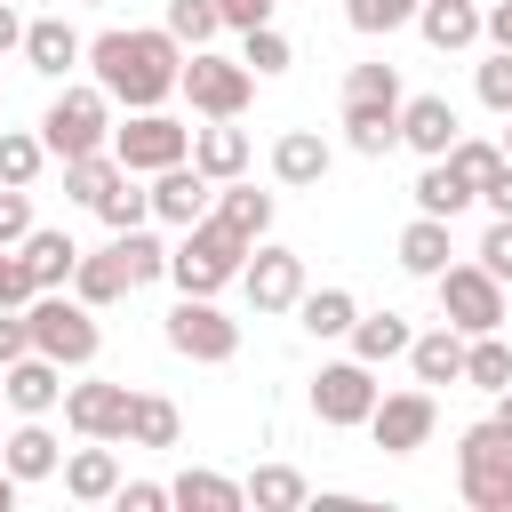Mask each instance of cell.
Returning <instances> with one entry per match:
<instances>
[{
  "mask_svg": "<svg viewBox=\"0 0 512 512\" xmlns=\"http://www.w3.org/2000/svg\"><path fill=\"white\" fill-rule=\"evenodd\" d=\"M216 8H224V24H232V32H256V24H272V8H280V0H216Z\"/></svg>",
  "mask_w": 512,
  "mask_h": 512,
  "instance_id": "51",
  "label": "cell"
},
{
  "mask_svg": "<svg viewBox=\"0 0 512 512\" xmlns=\"http://www.w3.org/2000/svg\"><path fill=\"white\" fill-rule=\"evenodd\" d=\"M416 32H424L440 56H456V48H472V40L488 32V16H480L472 0H424V8H416Z\"/></svg>",
  "mask_w": 512,
  "mask_h": 512,
  "instance_id": "20",
  "label": "cell"
},
{
  "mask_svg": "<svg viewBox=\"0 0 512 512\" xmlns=\"http://www.w3.org/2000/svg\"><path fill=\"white\" fill-rule=\"evenodd\" d=\"M408 344H416V328H408V312H360L352 320V360H368V368H384V360H408Z\"/></svg>",
  "mask_w": 512,
  "mask_h": 512,
  "instance_id": "23",
  "label": "cell"
},
{
  "mask_svg": "<svg viewBox=\"0 0 512 512\" xmlns=\"http://www.w3.org/2000/svg\"><path fill=\"white\" fill-rule=\"evenodd\" d=\"M168 504H184V512H240V504H248V480H224V472H208V464H184V472L168 480Z\"/></svg>",
  "mask_w": 512,
  "mask_h": 512,
  "instance_id": "25",
  "label": "cell"
},
{
  "mask_svg": "<svg viewBox=\"0 0 512 512\" xmlns=\"http://www.w3.org/2000/svg\"><path fill=\"white\" fill-rule=\"evenodd\" d=\"M40 136H48V152L56 160H80V152H104L112 144V96L88 80V88H56V104L40 112Z\"/></svg>",
  "mask_w": 512,
  "mask_h": 512,
  "instance_id": "5",
  "label": "cell"
},
{
  "mask_svg": "<svg viewBox=\"0 0 512 512\" xmlns=\"http://www.w3.org/2000/svg\"><path fill=\"white\" fill-rule=\"evenodd\" d=\"M456 488L472 512H512V432L496 416L456 432Z\"/></svg>",
  "mask_w": 512,
  "mask_h": 512,
  "instance_id": "3",
  "label": "cell"
},
{
  "mask_svg": "<svg viewBox=\"0 0 512 512\" xmlns=\"http://www.w3.org/2000/svg\"><path fill=\"white\" fill-rule=\"evenodd\" d=\"M208 216H224V224L256 248V240L272 232V192H256L248 176H232V184H216V208H208Z\"/></svg>",
  "mask_w": 512,
  "mask_h": 512,
  "instance_id": "27",
  "label": "cell"
},
{
  "mask_svg": "<svg viewBox=\"0 0 512 512\" xmlns=\"http://www.w3.org/2000/svg\"><path fill=\"white\" fill-rule=\"evenodd\" d=\"M488 40H496V48H512V0H496V8H488Z\"/></svg>",
  "mask_w": 512,
  "mask_h": 512,
  "instance_id": "54",
  "label": "cell"
},
{
  "mask_svg": "<svg viewBox=\"0 0 512 512\" xmlns=\"http://www.w3.org/2000/svg\"><path fill=\"white\" fill-rule=\"evenodd\" d=\"M184 440V416H176V400H160V392H136V408H128V448H176Z\"/></svg>",
  "mask_w": 512,
  "mask_h": 512,
  "instance_id": "33",
  "label": "cell"
},
{
  "mask_svg": "<svg viewBox=\"0 0 512 512\" xmlns=\"http://www.w3.org/2000/svg\"><path fill=\"white\" fill-rule=\"evenodd\" d=\"M112 152H120V168H128V176H160V168L192 160V128H184V120H168V112L152 104V112H128V120L112 128Z\"/></svg>",
  "mask_w": 512,
  "mask_h": 512,
  "instance_id": "7",
  "label": "cell"
},
{
  "mask_svg": "<svg viewBox=\"0 0 512 512\" xmlns=\"http://www.w3.org/2000/svg\"><path fill=\"white\" fill-rule=\"evenodd\" d=\"M32 232V200H24V184H0V248H16Z\"/></svg>",
  "mask_w": 512,
  "mask_h": 512,
  "instance_id": "47",
  "label": "cell"
},
{
  "mask_svg": "<svg viewBox=\"0 0 512 512\" xmlns=\"http://www.w3.org/2000/svg\"><path fill=\"white\" fill-rule=\"evenodd\" d=\"M24 320H32V352H48L56 368H88L96 344H104L96 304H80V296H64V288H40V296L24 304Z\"/></svg>",
  "mask_w": 512,
  "mask_h": 512,
  "instance_id": "4",
  "label": "cell"
},
{
  "mask_svg": "<svg viewBox=\"0 0 512 512\" xmlns=\"http://www.w3.org/2000/svg\"><path fill=\"white\" fill-rule=\"evenodd\" d=\"M464 384H472V392H504V384H512V344H504V328L464 336Z\"/></svg>",
  "mask_w": 512,
  "mask_h": 512,
  "instance_id": "34",
  "label": "cell"
},
{
  "mask_svg": "<svg viewBox=\"0 0 512 512\" xmlns=\"http://www.w3.org/2000/svg\"><path fill=\"white\" fill-rule=\"evenodd\" d=\"M88 72H96V88H104L112 104L152 112V104H168L176 80H184V40H176L168 24H152V32H96V40H88Z\"/></svg>",
  "mask_w": 512,
  "mask_h": 512,
  "instance_id": "1",
  "label": "cell"
},
{
  "mask_svg": "<svg viewBox=\"0 0 512 512\" xmlns=\"http://www.w3.org/2000/svg\"><path fill=\"white\" fill-rule=\"evenodd\" d=\"M472 200H480V192H472L448 160H424V176H416V216H448V224H456V208H472Z\"/></svg>",
  "mask_w": 512,
  "mask_h": 512,
  "instance_id": "32",
  "label": "cell"
},
{
  "mask_svg": "<svg viewBox=\"0 0 512 512\" xmlns=\"http://www.w3.org/2000/svg\"><path fill=\"white\" fill-rule=\"evenodd\" d=\"M272 176H280L288 192H312V184L328 176V136H320V128H288V136L272 144Z\"/></svg>",
  "mask_w": 512,
  "mask_h": 512,
  "instance_id": "22",
  "label": "cell"
},
{
  "mask_svg": "<svg viewBox=\"0 0 512 512\" xmlns=\"http://www.w3.org/2000/svg\"><path fill=\"white\" fill-rule=\"evenodd\" d=\"M344 96H376V104H400V72H392V64H352V72H344Z\"/></svg>",
  "mask_w": 512,
  "mask_h": 512,
  "instance_id": "46",
  "label": "cell"
},
{
  "mask_svg": "<svg viewBox=\"0 0 512 512\" xmlns=\"http://www.w3.org/2000/svg\"><path fill=\"white\" fill-rule=\"evenodd\" d=\"M384 392H376V368L368 360H328L320 376H312V416L320 424H368V408H376Z\"/></svg>",
  "mask_w": 512,
  "mask_h": 512,
  "instance_id": "10",
  "label": "cell"
},
{
  "mask_svg": "<svg viewBox=\"0 0 512 512\" xmlns=\"http://www.w3.org/2000/svg\"><path fill=\"white\" fill-rule=\"evenodd\" d=\"M0 464H8L16 480H56V472H64V448H56V432H48L40 416H24V424L8 432V448H0Z\"/></svg>",
  "mask_w": 512,
  "mask_h": 512,
  "instance_id": "24",
  "label": "cell"
},
{
  "mask_svg": "<svg viewBox=\"0 0 512 512\" xmlns=\"http://www.w3.org/2000/svg\"><path fill=\"white\" fill-rule=\"evenodd\" d=\"M304 496H312V488H304L296 464H256V472H248V504H256V512H296Z\"/></svg>",
  "mask_w": 512,
  "mask_h": 512,
  "instance_id": "36",
  "label": "cell"
},
{
  "mask_svg": "<svg viewBox=\"0 0 512 512\" xmlns=\"http://www.w3.org/2000/svg\"><path fill=\"white\" fill-rule=\"evenodd\" d=\"M472 88H480V104H488V112H512V48H496V56L472 72Z\"/></svg>",
  "mask_w": 512,
  "mask_h": 512,
  "instance_id": "45",
  "label": "cell"
},
{
  "mask_svg": "<svg viewBox=\"0 0 512 512\" xmlns=\"http://www.w3.org/2000/svg\"><path fill=\"white\" fill-rule=\"evenodd\" d=\"M296 320H304V336H352V320H360V304H352V288H304L296 296Z\"/></svg>",
  "mask_w": 512,
  "mask_h": 512,
  "instance_id": "31",
  "label": "cell"
},
{
  "mask_svg": "<svg viewBox=\"0 0 512 512\" xmlns=\"http://www.w3.org/2000/svg\"><path fill=\"white\" fill-rule=\"evenodd\" d=\"M0 392H8L16 416H48V408H64V368L48 352H24V360L0 368Z\"/></svg>",
  "mask_w": 512,
  "mask_h": 512,
  "instance_id": "15",
  "label": "cell"
},
{
  "mask_svg": "<svg viewBox=\"0 0 512 512\" xmlns=\"http://www.w3.org/2000/svg\"><path fill=\"white\" fill-rule=\"evenodd\" d=\"M24 352H32V320L0 304V368H8V360H24Z\"/></svg>",
  "mask_w": 512,
  "mask_h": 512,
  "instance_id": "50",
  "label": "cell"
},
{
  "mask_svg": "<svg viewBox=\"0 0 512 512\" xmlns=\"http://www.w3.org/2000/svg\"><path fill=\"white\" fill-rule=\"evenodd\" d=\"M112 504H120V512H160V504H168V480H120Z\"/></svg>",
  "mask_w": 512,
  "mask_h": 512,
  "instance_id": "49",
  "label": "cell"
},
{
  "mask_svg": "<svg viewBox=\"0 0 512 512\" xmlns=\"http://www.w3.org/2000/svg\"><path fill=\"white\" fill-rule=\"evenodd\" d=\"M96 216H104V232H136V224H152V184L136 192V176H120V184L96 200Z\"/></svg>",
  "mask_w": 512,
  "mask_h": 512,
  "instance_id": "40",
  "label": "cell"
},
{
  "mask_svg": "<svg viewBox=\"0 0 512 512\" xmlns=\"http://www.w3.org/2000/svg\"><path fill=\"white\" fill-rule=\"evenodd\" d=\"M432 424H440L432 384H416V392H384V400L368 408V440H376L384 456H416V448L432 440Z\"/></svg>",
  "mask_w": 512,
  "mask_h": 512,
  "instance_id": "11",
  "label": "cell"
},
{
  "mask_svg": "<svg viewBox=\"0 0 512 512\" xmlns=\"http://www.w3.org/2000/svg\"><path fill=\"white\" fill-rule=\"evenodd\" d=\"M176 96H192L200 120H240L248 96H256V72H248L240 56H216V48H184V80H176Z\"/></svg>",
  "mask_w": 512,
  "mask_h": 512,
  "instance_id": "6",
  "label": "cell"
},
{
  "mask_svg": "<svg viewBox=\"0 0 512 512\" xmlns=\"http://www.w3.org/2000/svg\"><path fill=\"white\" fill-rule=\"evenodd\" d=\"M168 352H184V360H232L240 352V320H224L216 312V296H184L176 312H168Z\"/></svg>",
  "mask_w": 512,
  "mask_h": 512,
  "instance_id": "9",
  "label": "cell"
},
{
  "mask_svg": "<svg viewBox=\"0 0 512 512\" xmlns=\"http://www.w3.org/2000/svg\"><path fill=\"white\" fill-rule=\"evenodd\" d=\"M240 64H248L256 80H272V72H288V64H296V48H288V32H280V24H256V32H240Z\"/></svg>",
  "mask_w": 512,
  "mask_h": 512,
  "instance_id": "39",
  "label": "cell"
},
{
  "mask_svg": "<svg viewBox=\"0 0 512 512\" xmlns=\"http://www.w3.org/2000/svg\"><path fill=\"white\" fill-rule=\"evenodd\" d=\"M128 288H136V280H128L120 248H96V256H80V272H72V296H80V304H96V312H104V304H120Z\"/></svg>",
  "mask_w": 512,
  "mask_h": 512,
  "instance_id": "30",
  "label": "cell"
},
{
  "mask_svg": "<svg viewBox=\"0 0 512 512\" xmlns=\"http://www.w3.org/2000/svg\"><path fill=\"white\" fill-rule=\"evenodd\" d=\"M112 248H120V264H128V280H136V288H144V280H168V240H160L152 224L112 232Z\"/></svg>",
  "mask_w": 512,
  "mask_h": 512,
  "instance_id": "38",
  "label": "cell"
},
{
  "mask_svg": "<svg viewBox=\"0 0 512 512\" xmlns=\"http://www.w3.org/2000/svg\"><path fill=\"white\" fill-rule=\"evenodd\" d=\"M120 176H128V168H120V152H112V144H104V152H80V160H64V192H72L80 208H96V200H104Z\"/></svg>",
  "mask_w": 512,
  "mask_h": 512,
  "instance_id": "35",
  "label": "cell"
},
{
  "mask_svg": "<svg viewBox=\"0 0 512 512\" xmlns=\"http://www.w3.org/2000/svg\"><path fill=\"white\" fill-rule=\"evenodd\" d=\"M32 296H40V280H32L24 248H0V304H8V312H24Z\"/></svg>",
  "mask_w": 512,
  "mask_h": 512,
  "instance_id": "44",
  "label": "cell"
},
{
  "mask_svg": "<svg viewBox=\"0 0 512 512\" xmlns=\"http://www.w3.org/2000/svg\"><path fill=\"white\" fill-rule=\"evenodd\" d=\"M168 32H176L184 48H208V40L224 32V8H216V0H168Z\"/></svg>",
  "mask_w": 512,
  "mask_h": 512,
  "instance_id": "41",
  "label": "cell"
},
{
  "mask_svg": "<svg viewBox=\"0 0 512 512\" xmlns=\"http://www.w3.org/2000/svg\"><path fill=\"white\" fill-rule=\"evenodd\" d=\"M128 408H136L128 384H104V376L64 384V424H72L80 440H128Z\"/></svg>",
  "mask_w": 512,
  "mask_h": 512,
  "instance_id": "13",
  "label": "cell"
},
{
  "mask_svg": "<svg viewBox=\"0 0 512 512\" xmlns=\"http://www.w3.org/2000/svg\"><path fill=\"white\" fill-rule=\"evenodd\" d=\"M64 496H72V504H112V496H120V456H112V440H88V448L64 456Z\"/></svg>",
  "mask_w": 512,
  "mask_h": 512,
  "instance_id": "18",
  "label": "cell"
},
{
  "mask_svg": "<svg viewBox=\"0 0 512 512\" xmlns=\"http://www.w3.org/2000/svg\"><path fill=\"white\" fill-rule=\"evenodd\" d=\"M456 136H464V128H456V104H448V96H400V144H408V152L448 160Z\"/></svg>",
  "mask_w": 512,
  "mask_h": 512,
  "instance_id": "16",
  "label": "cell"
},
{
  "mask_svg": "<svg viewBox=\"0 0 512 512\" xmlns=\"http://www.w3.org/2000/svg\"><path fill=\"white\" fill-rule=\"evenodd\" d=\"M192 168H200L208 184H232V176H248V128H232V120H208V128H192Z\"/></svg>",
  "mask_w": 512,
  "mask_h": 512,
  "instance_id": "19",
  "label": "cell"
},
{
  "mask_svg": "<svg viewBox=\"0 0 512 512\" xmlns=\"http://www.w3.org/2000/svg\"><path fill=\"white\" fill-rule=\"evenodd\" d=\"M24 64H32L40 80H64L72 64H88V40H80L64 16H32V24H24Z\"/></svg>",
  "mask_w": 512,
  "mask_h": 512,
  "instance_id": "17",
  "label": "cell"
},
{
  "mask_svg": "<svg viewBox=\"0 0 512 512\" xmlns=\"http://www.w3.org/2000/svg\"><path fill=\"white\" fill-rule=\"evenodd\" d=\"M8 48H24V16L0 0V56H8Z\"/></svg>",
  "mask_w": 512,
  "mask_h": 512,
  "instance_id": "53",
  "label": "cell"
},
{
  "mask_svg": "<svg viewBox=\"0 0 512 512\" xmlns=\"http://www.w3.org/2000/svg\"><path fill=\"white\" fill-rule=\"evenodd\" d=\"M480 200H488V208H496V216H512V160H504V168H496V176H488V192H480Z\"/></svg>",
  "mask_w": 512,
  "mask_h": 512,
  "instance_id": "52",
  "label": "cell"
},
{
  "mask_svg": "<svg viewBox=\"0 0 512 512\" xmlns=\"http://www.w3.org/2000/svg\"><path fill=\"white\" fill-rule=\"evenodd\" d=\"M0 448H8V432H0Z\"/></svg>",
  "mask_w": 512,
  "mask_h": 512,
  "instance_id": "59",
  "label": "cell"
},
{
  "mask_svg": "<svg viewBox=\"0 0 512 512\" xmlns=\"http://www.w3.org/2000/svg\"><path fill=\"white\" fill-rule=\"evenodd\" d=\"M208 208H216V184H208L192 160H176V168L152 176V224H176V232H184V224H200Z\"/></svg>",
  "mask_w": 512,
  "mask_h": 512,
  "instance_id": "14",
  "label": "cell"
},
{
  "mask_svg": "<svg viewBox=\"0 0 512 512\" xmlns=\"http://www.w3.org/2000/svg\"><path fill=\"white\" fill-rule=\"evenodd\" d=\"M448 168H456V176H464L472 192H488V176L504 168V144H480V136H456V144H448Z\"/></svg>",
  "mask_w": 512,
  "mask_h": 512,
  "instance_id": "42",
  "label": "cell"
},
{
  "mask_svg": "<svg viewBox=\"0 0 512 512\" xmlns=\"http://www.w3.org/2000/svg\"><path fill=\"white\" fill-rule=\"evenodd\" d=\"M240 264H248V240H240L224 216L184 224V240L168 248V280H176L184 296H216L224 280H240Z\"/></svg>",
  "mask_w": 512,
  "mask_h": 512,
  "instance_id": "2",
  "label": "cell"
},
{
  "mask_svg": "<svg viewBox=\"0 0 512 512\" xmlns=\"http://www.w3.org/2000/svg\"><path fill=\"white\" fill-rule=\"evenodd\" d=\"M408 368H416V384H464V328H424L416 344H408Z\"/></svg>",
  "mask_w": 512,
  "mask_h": 512,
  "instance_id": "26",
  "label": "cell"
},
{
  "mask_svg": "<svg viewBox=\"0 0 512 512\" xmlns=\"http://www.w3.org/2000/svg\"><path fill=\"white\" fill-rule=\"evenodd\" d=\"M240 288H248L256 312H296V296H304V256L280 248V240H256L248 264H240Z\"/></svg>",
  "mask_w": 512,
  "mask_h": 512,
  "instance_id": "12",
  "label": "cell"
},
{
  "mask_svg": "<svg viewBox=\"0 0 512 512\" xmlns=\"http://www.w3.org/2000/svg\"><path fill=\"white\" fill-rule=\"evenodd\" d=\"M480 264H488L496 280H512V216H496V224L480 232Z\"/></svg>",
  "mask_w": 512,
  "mask_h": 512,
  "instance_id": "48",
  "label": "cell"
},
{
  "mask_svg": "<svg viewBox=\"0 0 512 512\" xmlns=\"http://www.w3.org/2000/svg\"><path fill=\"white\" fill-rule=\"evenodd\" d=\"M80 8H112V0H80Z\"/></svg>",
  "mask_w": 512,
  "mask_h": 512,
  "instance_id": "58",
  "label": "cell"
},
{
  "mask_svg": "<svg viewBox=\"0 0 512 512\" xmlns=\"http://www.w3.org/2000/svg\"><path fill=\"white\" fill-rule=\"evenodd\" d=\"M48 160H56L48 136H32V128H0V184H24V192H32V176H40Z\"/></svg>",
  "mask_w": 512,
  "mask_h": 512,
  "instance_id": "37",
  "label": "cell"
},
{
  "mask_svg": "<svg viewBox=\"0 0 512 512\" xmlns=\"http://www.w3.org/2000/svg\"><path fill=\"white\" fill-rule=\"evenodd\" d=\"M16 488H24V480H16V472H8V464H0V512H8V504H16Z\"/></svg>",
  "mask_w": 512,
  "mask_h": 512,
  "instance_id": "55",
  "label": "cell"
},
{
  "mask_svg": "<svg viewBox=\"0 0 512 512\" xmlns=\"http://www.w3.org/2000/svg\"><path fill=\"white\" fill-rule=\"evenodd\" d=\"M432 288H440V320H448V328H464V336L504 328V280H496L488 264H448Z\"/></svg>",
  "mask_w": 512,
  "mask_h": 512,
  "instance_id": "8",
  "label": "cell"
},
{
  "mask_svg": "<svg viewBox=\"0 0 512 512\" xmlns=\"http://www.w3.org/2000/svg\"><path fill=\"white\" fill-rule=\"evenodd\" d=\"M16 248H24V264H32V280H40V288H72V272H80L72 232H40V224H32Z\"/></svg>",
  "mask_w": 512,
  "mask_h": 512,
  "instance_id": "29",
  "label": "cell"
},
{
  "mask_svg": "<svg viewBox=\"0 0 512 512\" xmlns=\"http://www.w3.org/2000/svg\"><path fill=\"white\" fill-rule=\"evenodd\" d=\"M496 424H504V432H512V384H504V392H496Z\"/></svg>",
  "mask_w": 512,
  "mask_h": 512,
  "instance_id": "56",
  "label": "cell"
},
{
  "mask_svg": "<svg viewBox=\"0 0 512 512\" xmlns=\"http://www.w3.org/2000/svg\"><path fill=\"white\" fill-rule=\"evenodd\" d=\"M504 160H512V112H504Z\"/></svg>",
  "mask_w": 512,
  "mask_h": 512,
  "instance_id": "57",
  "label": "cell"
},
{
  "mask_svg": "<svg viewBox=\"0 0 512 512\" xmlns=\"http://www.w3.org/2000/svg\"><path fill=\"white\" fill-rule=\"evenodd\" d=\"M344 144H352V152H368V160H384V152L400 144V104L344 96Z\"/></svg>",
  "mask_w": 512,
  "mask_h": 512,
  "instance_id": "21",
  "label": "cell"
},
{
  "mask_svg": "<svg viewBox=\"0 0 512 512\" xmlns=\"http://www.w3.org/2000/svg\"><path fill=\"white\" fill-rule=\"evenodd\" d=\"M448 216H416L408 232H400V272H416V280H440L448 272Z\"/></svg>",
  "mask_w": 512,
  "mask_h": 512,
  "instance_id": "28",
  "label": "cell"
},
{
  "mask_svg": "<svg viewBox=\"0 0 512 512\" xmlns=\"http://www.w3.org/2000/svg\"><path fill=\"white\" fill-rule=\"evenodd\" d=\"M416 8L424 0H344V24L352 32H400V24H416Z\"/></svg>",
  "mask_w": 512,
  "mask_h": 512,
  "instance_id": "43",
  "label": "cell"
}]
</instances>
